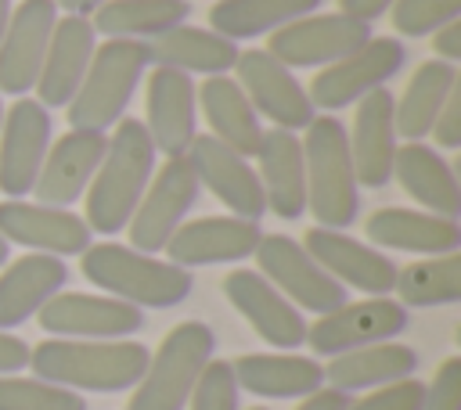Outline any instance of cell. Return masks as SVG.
<instances>
[{"label":"cell","instance_id":"cell-1","mask_svg":"<svg viewBox=\"0 0 461 410\" xmlns=\"http://www.w3.org/2000/svg\"><path fill=\"white\" fill-rule=\"evenodd\" d=\"M148 356L133 338H47L29 349V367L72 392H122L140 381Z\"/></svg>","mask_w":461,"mask_h":410},{"label":"cell","instance_id":"cell-2","mask_svg":"<svg viewBox=\"0 0 461 410\" xmlns=\"http://www.w3.org/2000/svg\"><path fill=\"white\" fill-rule=\"evenodd\" d=\"M155 144L140 119H119L115 137H108L104 158L86 187V227L97 234L126 230L137 201L155 176Z\"/></svg>","mask_w":461,"mask_h":410},{"label":"cell","instance_id":"cell-3","mask_svg":"<svg viewBox=\"0 0 461 410\" xmlns=\"http://www.w3.org/2000/svg\"><path fill=\"white\" fill-rule=\"evenodd\" d=\"M79 266L90 284H97L104 295L122 299L137 309L180 306L194 288L191 270H184L169 259H158V255H144L130 245H115V241L90 245L83 252Z\"/></svg>","mask_w":461,"mask_h":410},{"label":"cell","instance_id":"cell-4","mask_svg":"<svg viewBox=\"0 0 461 410\" xmlns=\"http://www.w3.org/2000/svg\"><path fill=\"white\" fill-rule=\"evenodd\" d=\"M303 162H306V209L313 212L317 227L342 230L360 212V183L349 158L346 126L335 115H313L303 137Z\"/></svg>","mask_w":461,"mask_h":410},{"label":"cell","instance_id":"cell-5","mask_svg":"<svg viewBox=\"0 0 461 410\" xmlns=\"http://www.w3.org/2000/svg\"><path fill=\"white\" fill-rule=\"evenodd\" d=\"M144 68H148V50L140 40H104L101 47H94L86 76L72 94V101L65 104L68 126L104 133L119 119H126V104L137 94Z\"/></svg>","mask_w":461,"mask_h":410},{"label":"cell","instance_id":"cell-6","mask_svg":"<svg viewBox=\"0 0 461 410\" xmlns=\"http://www.w3.org/2000/svg\"><path fill=\"white\" fill-rule=\"evenodd\" d=\"M212 352H216V334L209 324L202 320L176 324L148 356V367L133 385L126 410H187L194 381L212 360Z\"/></svg>","mask_w":461,"mask_h":410},{"label":"cell","instance_id":"cell-7","mask_svg":"<svg viewBox=\"0 0 461 410\" xmlns=\"http://www.w3.org/2000/svg\"><path fill=\"white\" fill-rule=\"evenodd\" d=\"M403 61H407V50L396 36H371L353 54L317 68L313 83L306 86L310 104L321 111H339L346 104H357L364 94L385 86L403 68Z\"/></svg>","mask_w":461,"mask_h":410},{"label":"cell","instance_id":"cell-8","mask_svg":"<svg viewBox=\"0 0 461 410\" xmlns=\"http://www.w3.org/2000/svg\"><path fill=\"white\" fill-rule=\"evenodd\" d=\"M202 194V183L191 169V162L169 158L162 169H155L144 198L137 201L126 230H130V248L144 252V255H158L166 248V241L176 234V227L184 223V216L194 209Z\"/></svg>","mask_w":461,"mask_h":410},{"label":"cell","instance_id":"cell-9","mask_svg":"<svg viewBox=\"0 0 461 410\" xmlns=\"http://www.w3.org/2000/svg\"><path fill=\"white\" fill-rule=\"evenodd\" d=\"M259 273L295 306L310 313H331L346 302V288L288 234H263L256 252Z\"/></svg>","mask_w":461,"mask_h":410},{"label":"cell","instance_id":"cell-10","mask_svg":"<svg viewBox=\"0 0 461 410\" xmlns=\"http://www.w3.org/2000/svg\"><path fill=\"white\" fill-rule=\"evenodd\" d=\"M411 324V313L389 295H367L364 302H342L331 313H321L317 324H306V345L317 356H339L375 342H393Z\"/></svg>","mask_w":461,"mask_h":410},{"label":"cell","instance_id":"cell-11","mask_svg":"<svg viewBox=\"0 0 461 410\" xmlns=\"http://www.w3.org/2000/svg\"><path fill=\"white\" fill-rule=\"evenodd\" d=\"M371 40V25L353 22L346 14H303L270 32L267 54H274L285 68H324L339 58L353 54L360 43Z\"/></svg>","mask_w":461,"mask_h":410},{"label":"cell","instance_id":"cell-12","mask_svg":"<svg viewBox=\"0 0 461 410\" xmlns=\"http://www.w3.org/2000/svg\"><path fill=\"white\" fill-rule=\"evenodd\" d=\"M234 79L245 90V97L252 101L256 115H267L281 129H306L317 115V108L310 104V94L295 79V72L285 68L274 54H267L259 47L238 50Z\"/></svg>","mask_w":461,"mask_h":410},{"label":"cell","instance_id":"cell-13","mask_svg":"<svg viewBox=\"0 0 461 410\" xmlns=\"http://www.w3.org/2000/svg\"><path fill=\"white\" fill-rule=\"evenodd\" d=\"M50 147V111L36 97H18L0 122V194L25 198L36 187Z\"/></svg>","mask_w":461,"mask_h":410},{"label":"cell","instance_id":"cell-14","mask_svg":"<svg viewBox=\"0 0 461 410\" xmlns=\"http://www.w3.org/2000/svg\"><path fill=\"white\" fill-rule=\"evenodd\" d=\"M144 129L166 158L187 155L191 140L198 137V86L187 72L155 65L148 76L144 94Z\"/></svg>","mask_w":461,"mask_h":410},{"label":"cell","instance_id":"cell-15","mask_svg":"<svg viewBox=\"0 0 461 410\" xmlns=\"http://www.w3.org/2000/svg\"><path fill=\"white\" fill-rule=\"evenodd\" d=\"M90 227L72 209L25 201V198H4L0 201V237L7 245H25L29 252L43 255H83L90 241Z\"/></svg>","mask_w":461,"mask_h":410},{"label":"cell","instance_id":"cell-16","mask_svg":"<svg viewBox=\"0 0 461 410\" xmlns=\"http://www.w3.org/2000/svg\"><path fill=\"white\" fill-rule=\"evenodd\" d=\"M184 158L191 162L198 183L212 198H220L230 209V216H241V219H252V223L263 219V212H267L263 187H259V176H256V169L245 155L230 151L212 133H198Z\"/></svg>","mask_w":461,"mask_h":410},{"label":"cell","instance_id":"cell-17","mask_svg":"<svg viewBox=\"0 0 461 410\" xmlns=\"http://www.w3.org/2000/svg\"><path fill=\"white\" fill-rule=\"evenodd\" d=\"M36 320L50 338H130L144 327V309L112 295L58 291Z\"/></svg>","mask_w":461,"mask_h":410},{"label":"cell","instance_id":"cell-18","mask_svg":"<svg viewBox=\"0 0 461 410\" xmlns=\"http://www.w3.org/2000/svg\"><path fill=\"white\" fill-rule=\"evenodd\" d=\"M58 22L54 0H22L0 36V94L25 97L36 86L50 32Z\"/></svg>","mask_w":461,"mask_h":410},{"label":"cell","instance_id":"cell-19","mask_svg":"<svg viewBox=\"0 0 461 410\" xmlns=\"http://www.w3.org/2000/svg\"><path fill=\"white\" fill-rule=\"evenodd\" d=\"M227 302L252 324V331L274 345V349H299L306 342V320L303 313L259 273V270H230L223 277Z\"/></svg>","mask_w":461,"mask_h":410},{"label":"cell","instance_id":"cell-20","mask_svg":"<svg viewBox=\"0 0 461 410\" xmlns=\"http://www.w3.org/2000/svg\"><path fill=\"white\" fill-rule=\"evenodd\" d=\"M259 237H263V230L252 219L202 216V219L180 223L162 252L169 255V263L194 270V266H216V263H241L256 252Z\"/></svg>","mask_w":461,"mask_h":410},{"label":"cell","instance_id":"cell-21","mask_svg":"<svg viewBox=\"0 0 461 410\" xmlns=\"http://www.w3.org/2000/svg\"><path fill=\"white\" fill-rule=\"evenodd\" d=\"M303 248L342 284L357 288L364 295H389L396 284V263L382 255L378 248L349 237L346 230H328V227H310L303 237Z\"/></svg>","mask_w":461,"mask_h":410},{"label":"cell","instance_id":"cell-22","mask_svg":"<svg viewBox=\"0 0 461 410\" xmlns=\"http://www.w3.org/2000/svg\"><path fill=\"white\" fill-rule=\"evenodd\" d=\"M393 90L378 86L357 101L349 140V158L360 187H385L393 180V158L400 147L396 122H393Z\"/></svg>","mask_w":461,"mask_h":410},{"label":"cell","instance_id":"cell-23","mask_svg":"<svg viewBox=\"0 0 461 410\" xmlns=\"http://www.w3.org/2000/svg\"><path fill=\"white\" fill-rule=\"evenodd\" d=\"M108 137L104 133H90V129H68L61 133L43 158V169L36 176L32 187V201L43 205H58L68 209L72 201H79L104 158Z\"/></svg>","mask_w":461,"mask_h":410},{"label":"cell","instance_id":"cell-24","mask_svg":"<svg viewBox=\"0 0 461 410\" xmlns=\"http://www.w3.org/2000/svg\"><path fill=\"white\" fill-rule=\"evenodd\" d=\"M97 47V32L90 25V18L83 14H61L54 22L40 76H36V101L50 111V108H65L72 101V94L79 90L86 65L94 58Z\"/></svg>","mask_w":461,"mask_h":410},{"label":"cell","instance_id":"cell-25","mask_svg":"<svg viewBox=\"0 0 461 410\" xmlns=\"http://www.w3.org/2000/svg\"><path fill=\"white\" fill-rule=\"evenodd\" d=\"M259 187L263 201L281 219H299L306 212V162H303V140L292 129H263L259 140Z\"/></svg>","mask_w":461,"mask_h":410},{"label":"cell","instance_id":"cell-26","mask_svg":"<svg viewBox=\"0 0 461 410\" xmlns=\"http://www.w3.org/2000/svg\"><path fill=\"white\" fill-rule=\"evenodd\" d=\"M68 284V266L58 255L29 252L0 273V331H11L36 316Z\"/></svg>","mask_w":461,"mask_h":410},{"label":"cell","instance_id":"cell-27","mask_svg":"<svg viewBox=\"0 0 461 410\" xmlns=\"http://www.w3.org/2000/svg\"><path fill=\"white\" fill-rule=\"evenodd\" d=\"M367 237L378 248L418 252V255H447L461 248V223L425 212V209H378L367 216Z\"/></svg>","mask_w":461,"mask_h":410},{"label":"cell","instance_id":"cell-28","mask_svg":"<svg viewBox=\"0 0 461 410\" xmlns=\"http://www.w3.org/2000/svg\"><path fill=\"white\" fill-rule=\"evenodd\" d=\"M393 176L400 180V187L425 212H436V216H447V219H457L461 216V183H457V173L425 140H403L396 147Z\"/></svg>","mask_w":461,"mask_h":410},{"label":"cell","instance_id":"cell-29","mask_svg":"<svg viewBox=\"0 0 461 410\" xmlns=\"http://www.w3.org/2000/svg\"><path fill=\"white\" fill-rule=\"evenodd\" d=\"M148 65L176 68L187 76H223L238 61V43L198 25H173L151 40H144Z\"/></svg>","mask_w":461,"mask_h":410},{"label":"cell","instance_id":"cell-30","mask_svg":"<svg viewBox=\"0 0 461 410\" xmlns=\"http://www.w3.org/2000/svg\"><path fill=\"white\" fill-rule=\"evenodd\" d=\"M230 367L238 388L259 399H303L324 388V367L299 352H245Z\"/></svg>","mask_w":461,"mask_h":410},{"label":"cell","instance_id":"cell-31","mask_svg":"<svg viewBox=\"0 0 461 410\" xmlns=\"http://www.w3.org/2000/svg\"><path fill=\"white\" fill-rule=\"evenodd\" d=\"M198 104H202V115L216 140H223L230 151H238L245 158H252L259 151V140H263L259 115H256L252 101L245 97V90L238 86V79H230V72L209 76L198 90Z\"/></svg>","mask_w":461,"mask_h":410},{"label":"cell","instance_id":"cell-32","mask_svg":"<svg viewBox=\"0 0 461 410\" xmlns=\"http://www.w3.org/2000/svg\"><path fill=\"white\" fill-rule=\"evenodd\" d=\"M418 352L403 342H375L364 349H349L331 356V363L324 367V381L328 388L339 392H360V388H382L389 381L400 378H414L418 370Z\"/></svg>","mask_w":461,"mask_h":410},{"label":"cell","instance_id":"cell-33","mask_svg":"<svg viewBox=\"0 0 461 410\" xmlns=\"http://www.w3.org/2000/svg\"><path fill=\"white\" fill-rule=\"evenodd\" d=\"M457 86V65L429 58L414 68L411 83L403 86V94L393 101V122H396V137L403 140H425L432 133V122L447 101V94Z\"/></svg>","mask_w":461,"mask_h":410},{"label":"cell","instance_id":"cell-34","mask_svg":"<svg viewBox=\"0 0 461 410\" xmlns=\"http://www.w3.org/2000/svg\"><path fill=\"white\" fill-rule=\"evenodd\" d=\"M191 14L187 0H104L94 14L90 25L94 32L108 40H151L173 25H184Z\"/></svg>","mask_w":461,"mask_h":410},{"label":"cell","instance_id":"cell-35","mask_svg":"<svg viewBox=\"0 0 461 410\" xmlns=\"http://www.w3.org/2000/svg\"><path fill=\"white\" fill-rule=\"evenodd\" d=\"M321 0H216L209 7V29L227 40H256L303 14H313Z\"/></svg>","mask_w":461,"mask_h":410},{"label":"cell","instance_id":"cell-36","mask_svg":"<svg viewBox=\"0 0 461 410\" xmlns=\"http://www.w3.org/2000/svg\"><path fill=\"white\" fill-rule=\"evenodd\" d=\"M393 291L403 309H429V306H454L461 299V255H429L403 270H396Z\"/></svg>","mask_w":461,"mask_h":410},{"label":"cell","instance_id":"cell-37","mask_svg":"<svg viewBox=\"0 0 461 410\" xmlns=\"http://www.w3.org/2000/svg\"><path fill=\"white\" fill-rule=\"evenodd\" d=\"M0 410H86V399L72 388L50 385L43 378L4 374L0 378Z\"/></svg>","mask_w":461,"mask_h":410},{"label":"cell","instance_id":"cell-38","mask_svg":"<svg viewBox=\"0 0 461 410\" xmlns=\"http://www.w3.org/2000/svg\"><path fill=\"white\" fill-rule=\"evenodd\" d=\"M393 29L400 36H432L439 25L461 18V0H393Z\"/></svg>","mask_w":461,"mask_h":410},{"label":"cell","instance_id":"cell-39","mask_svg":"<svg viewBox=\"0 0 461 410\" xmlns=\"http://www.w3.org/2000/svg\"><path fill=\"white\" fill-rule=\"evenodd\" d=\"M238 396H241V388H238L230 360H209L194 381L187 410H241Z\"/></svg>","mask_w":461,"mask_h":410},{"label":"cell","instance_id":"cell-40","mask_svg":"<svg viewBox=\"0 0 461 410\" xmlns=\"http://www.w3.org/2000/svg\"><path fill=\"white\" fill-rule=\"evenodd\" d=\"M421 399H425V381L400 378L382 388H371L360 399H349L346 410H421Z\"/></svg>","mask_w":461,"mask_h":410},{"label":"cell","instance_id":"cell-41","mask_svg":"<svg viewBox=\"0 0 461 410\" xmlns=\"http://www.w3.org/2000/svg\"><path fill=\"white\" fill-rule=\"evenodd\" d=\"M421 410H461V356L439 363L432 385H425Z\"/></svg>","mask_w":461,"mask_h":410},{"label":"cell","instance_id":"cell-42","mask_svg":"<svg viewBox=\"0 0 461 410\" xmlns=\"http://www.w3.org/2000/svg\"><path fill=\"white\" fill-rule=\"evenodd\" d=\"M432 137H436L439 147H450V151L461 147V83L447 94V101H443V108L432 122Z\"/></svg>","mask_w":461,"mask_h":410},{"label":"cell","instance_id":"cell-43","mask_svg":"<svg viewBox=\"0 0 461 410\" xmlns=\"http://www.w3.org/2000/svg\"><path fill=\"white\" fill-rule=\"evenodd\" d=\"M25 367H29V342H22L11 331H0V378L18 374Z\"/></svg>","mask_w":461,"mask_h":410},{"label":"cell","instance_id":"cell-44","mask_svg":"<svg viewBox=\"0 0 461 410\" xmlns=\"http://www.w3.org/2000/svg\"><path fill=\"white\" fill-rule=\"evenodd\" d=\"M432 50L439 61H450V65L461 58V18H454L432 32Z\"/></svg>","mask_w":461,"mask_h":410},{"label":"cell","instance_id":"cell-45","mask_svg":"<svg viewBox=\"0 0 461 410\" xmlns=\"http://www.w3.org/2000/svg\"><path fill=\"white\" fill-rule=\"evenodd\" d=\"M389 7H393V0H339V14H346L353 22H364V25L382 18Z\"/></svg>","mask_w":461,"mask_h":410},{"label":"cell","instance_id":"cell-46","mask_svg":"<svg viewBox=\"0 0 461 410\" xmlns=\"http://www.w3.org/2000/svg\"><path fill=\"white\" fill-rule=\"evenodd\" d=\"M349 406V396L339 392V388H317L310 396H303V403L295 410H346Z\"/></svg>","mask_w":461,"mask_h":410},{"label":"cell","instance_id":"cell-47","mask_svg":"<svg viewBox=\"0 0 461 410\" xmlns=\"http://www.w3.org/2000/svg\"><path fill=\"white\" fill-rule=\"evenodd\" d=\"M54 4H58L65 14H83V18H90L104 0H54Z\"/></svg>","mask_w":461,"mask_h":410},{"label":"cell","instance_id":"cell-48","mask_svg":"<svg viewBox=\"0 0 461 410\" xmlns=\"http://www.w3.org/2000/svg\"><path fill=\"white\" fill-rule=\"evenodd\" d=\"M11 11H14V4H11V0H0V36H4L7 22H11Z\"/></svg>","mask_w":461,"mask_h":410},{"label":"cell","instance_id":"cell-49","mask_svg":"<svg viewBox=\"0 0 461 410\" xmlns=\"http://www.w3.org/2000/svg\"><path fill=\"white\" fill-rule=\"evenodd\" d=\"M7 255H11V245H7V241H4V237H0V266H4V263H7Z\"/></svg>","mask_w":461,"mask_h":410},{"label":"cell","instance_id":"cell-50","mask_svg":"<svg viewBox=\"0 0 461 410\" xmlns=\"http://www.w3.org/2000/svg\"><path fill=\"white\" fill-rule=\"evenodd\" d=\"M249 410H270V406H249Z\"/></svg>","mask_w":461,"mask_h":410},{"label":"cell","instance_id":"cell-51","mask_svg":"<svg viewBox=\"0 0 461 410\" xmlns=\"http://www.w3.org/2000/svg\"><path fill=\"white\" fill-rule=\"evenodd\" d=\"M0 122H4V101H0Z\"/></svg>","mask_w":461,"mask_h":410}]
</instances>
